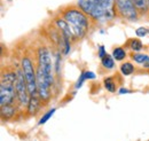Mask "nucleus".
Listing matches in <instances>:
<instances>
[{"label":"nucleus","mask_w":149,"mask_h":141,"mask_svg":"<svg viewBox=\"0 0 149 141\" xmlns=\"http://www.w3.org/2000/svg\"><path fill=\"white\" fill-rule=\"evenodd\" d=\"M58 14L62 18H64L71 28L74 41L83 39L88 34L92 18L90 17L77 3H71L65 7L60 8Z\"/></svg>","instance_id":"1"},{"label":"nucleus","mask_w":149,"mask_h":141,"mask_svg":"<svg viewBox=\"0 0 149 141\" xmlns=\"http://www.w3.org/2000/svg\"><path fill=\"white\" fill-rule=\"evenodd\" d=\"M16 70H6L1 73L0 83V105H14L16 95Z\"/></svg>","instance_id":"2"},{"label":"nucleus","mask_w":149,"mask_h":141,"mask_svg":"<svg viewBox=\"0 0 149 141\" xmlns=\"http://www.w3.org/2000/svg\"><path fill=\"white\" fill-rule=\"evenodd\" d=\"M37 68L44 72L48 84L53 86L54 84V71H53V60L51 52L47 47H39L37 52Z\"/></svg>","instance_id":"3"},{"label":"nucleus","mask_w":149,"mask_h":141,"mask_svg":"<svg viewBox=\"0 0 149 141\" xmlns=\"http://www.w3.org/2000/svg\"><path fill=\"white\" fill-rule=\"evenodd\" d=\"M21 68L23 70L28 89L30 96H38V86H37V68H35V64L30 56L25 55L23 56L21 61Z\"/></svg>","instance_id":"4"},{"label":"nucleus","mask_w":149,"mask_h":141,"mask_svg":"<svg viewBox=\"0 0 149 141\" xmlns=\"http://www.w3.org/2000/svg\"><path fill=\"white\" fill-rule=\"evenodd\" d=\"M77 5L93 21H106V20H111L113 17L107 10H104L102 7L96 5L92 0H78Z\"/></svg>","instance_id":"5"},{"label":"nucleus","mask_w":149,"mask_h":141,"mask_svg":"<svg viewBox=\"0 0 149 141\" xmlns=\"http://www.w3.org/2000/svg\"><path fill=\"white\" fill-rule=\"evenodd\" d=\"M116 9L119 17L125 18L127 21L133 22L140 18L133 0H116Z\"/></svg>","instance_id":"6"},{"label":"nucleus","mask_w":149,"mask_h":141,"mask_svg":"<svg viewBox=\"0 0 149 141\" xmlns=\"http://www.w3.org/2000/svg\"><path fill=\"white\" fill-rule=\"evenodd\" d=\"M16 95H17V100H19V105L22 106H28L29 100H30V94H29V89H28V84L24 77V73L22 68L16 69Z\"/></svg>","instance_id":"7"},{"label":"nucleus","mask_w":149,"mask_h":141,"mask_svg":"<svg viewBox=\"0 0 149 141\" xmlns=\"http://www.w3.org/2000/svg\"><path fill=\"white\" fill-rule=\"evenodd\" d=\"M92 1L99 5L100 7H102L104 10H107L113 17L118 16L117 9H116V0H92Z\"/></svg>","instance_id":"8"},{"label":"nucleus","mask_w":149,"mask_h":141,"mask_svg":"<svg viewBox=\"0 0 149 141\" xmlns=\"http://www.w3.org/2000/svg\"><path fill=\"white\" fill-rule=\"evenodd\" d=\"M140 17L148 15V0H133Z\"/></svg>","instance_id":"9"},{"label":"nucleus","mask_w":149,"mask_h":141,"mask_svg":"<svg viewBox=\"0 0 149 141\" xmlns=\"http://www.w3.org/2000/svg\"><path fill=\"white\" fill-rule=\"evenodd\" d=\"M16 108L14 105H6V106H1V118L2 119H9L15 115Z\"/></svg>","instance_id":"10"},{"label":"nucleus","mask_w":149,"mask_h":141,"mask_svg":"<svg viewBox=\"0 0 149 141\" xmlns=\"http://www.w3.org/2000/svg\"><path fill=\"white\" fill-rule=\"evenodd\" d=\"M132 60L141 66H143L145 68H149V55L147 54H142V53H135L133 54L132 56Z\"/></svg>","instance_id":"11"},{"label":"nucleus","mask_w":149,"mask_h":141,"mask_svg":"<svg viewBox=\"0 0 149 141\" xmlns=\"http://www.w3.org/2000/svg\"><path fill=\"white\" fill-rule=\"evenodd\" d=\"M40 98L38 96H30V100H29V103H28V110L30 112V115H35L39 109L40 106Z\"/></svg>","instance_id":"12"},{"label":"nucleus","mask_w":149,"mask_h":141,"mask_svg":"<svg viewBox=\"0 0 149 141\" xmlns=\"http://www.w3.org/2000/svg\"><path fill=\"white\" fill-rule=\"evenodd\" d=\"M113 57L109 54H106L102 59H101V62H102V66L106 68V69H112L115 67V62H113Z\"/></svg>","instance_id":"13"},{"label":"nucleus","mask_w":149,"mask_h":141,"mask_svg":"<svg viewBox=\"0 0 149 141\" xmlns=\"http://www.w3.org/2000/svg\"><path fill=\"white\" fill-rule=\"evenodd\" d=\"M103 84H104V87H106V89H107L108 92H110V93H115V92H116L117 85H116V83H115V80H113L112 77L106 78V79L103 80Z\"/></svg>","instance_id":"14"},{"label":"nucleus","mask_w":149,"mask_h":141,"mask_svg":"<svg viewBox=\"0 0 149 141\" xmlns=\"http://www.w3.org/2000/svg\"><path fill=\"white\" fill-rule=\"evenodd\" d=\"M120 71L124 76H130L134 72V66L131 62H124L120 66Z\"/></svg>","instance_id":"15"},{"label":"nucleus","mask_w":149,"mask_h":141,"mask_svg":"<svg viewBox=\"0 0 149 141\" xmlns=\"http://www.w3.org/2000/svg\"><path fill=\"white\" fill-rule=\"evenodd\" d=\"M126 56V52L122 48V47H117L113 50L112 52V57L116 60V61H123Z\"/></svg>","instance_id":"16"},{"label":"nucleus","mask_w":149,"mask_h":141,"mask_svg":"<svg viewBox=\"0 0 149 141\" xmlns=\"http://www.w3.org/2000/svg\"><path fill=\"white\" fill-rule=\"evenodd\" d=\"M129 46L131 47V50L134 51V52H139V51H141L142 47H143L142 43H141L139 39H136V38H135V39H131Z\"/></svg>","instance_id":"17"},{"label":"nucleus","mask_w":149,"mask_h":141,"mask_svg":"<svg viewBox=\"0 0 149 141\" xmlns=\"http://www.w3.org/2000/svg\"><path fill=\"white\" fill-rule=\"evenodd\" d=\"M54 112H55V109H52V110H49L48 112H46V114L41 117V119L39 121V124H45L48 119H49V118H51V117H52V116H53V114H54Z\"/></svg>","instance_id":"18"},{"label":"nucleus","mask_w":149,"mask_h":141,"mask_svg":"<svg viewBox=\"0 0 149 141\" xmlns=\"http://www.w3.org/2000/svg\"><path fill=\"white\" fill-rule=\"evenodd\" d=\"M135 34H136L138 37H145L147 34H149V30H147L146 28H138L136 31H135Z\"/></svg>","instance_id":"19"},{"label":"nucleus","mask_w":149,"mask_h":141,"mask_svg":"<svg viewBox=\"0 0 149 141\" xmlns=\"http://www.w3.org/2000/svg\"><path fill=\"white\" fill-rule=\"evenodd\" d=\"M106 51H104V47L103 46H100V48H99V53H97V55H99V57H103L104 55H106Z\"/></svg>","instance_id":"20"},{"label":"nucleus","mask_w":149,"mask_h":141,"mask_svg":"<svg viewBox=\"0 0 149 141\" xmlns=\"http://www.w3.org/2000/svg\"><path fill=\"white\" fill-rule=\"evenodd\" d=\"M119 93L120 94H124V93H131L130 89H126V88H122V89H119Z\"/></svg>","instance_id":"21"},{"label":"nucleus","mask_w":149,"mask_h":141,"mask_svg":"<svg viewBox=\"0 0 149 141\" xmlns=\"http://www.w3.org/2000/svg\"><path fill=\"white\" fill-rule=\"evenodd\" d=\"M148 15H149V0H148Z\"/></svg>","instance_id":"22"},{"label":"nucleus","mask_w":149,"mask_h":141,"mask_svg":"<svg viewBox=\"0 0 149 141\" xmlns=\"http://www.w3.org/2000/svg\"><path fill=\"white\" fill-rule=\"evenodd\" d=\"M148 141H149V140H148Z\"/></svg>","instance_id":"23"}]
</instances>
